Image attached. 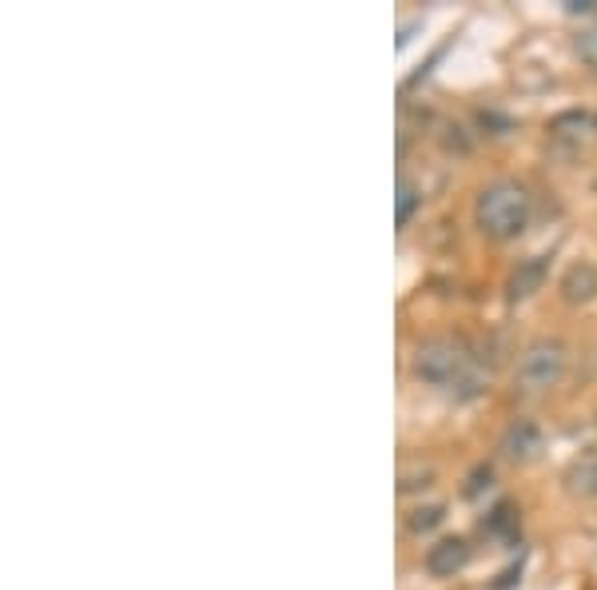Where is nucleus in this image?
Returning <instances> with one entry per match:
<instances>
[{"label": "nucleus", "mask_w": 597, "mask_h": 590, "mask_svg": "<svg viewBox=\"0 0 597 590\" xmlns=\"http://www.w3.org/2000/svg\"><path fill=\"white\" fill-rule=\"evenodd\" d=\"M530 216H534L530 191L521 188V184H514V180L490 184V188H486L482 196L475 200L478 228H482V236H490V239L521 236V232H526V224H530Z\"/></svg>", "instance_id": "f03ea898"}, {"label": "nucleus", "mask_w": 597, "mask_h": 590, "mask_svg": "<svg viewBox=\"0 0 597 590\" xmlns=\"http://www.w3.org/2000/svg\"><path fill=\"white\" fill-rule=\"evenodd\" d=\"M578 57L586 60V65H594V68H597V24L581 29V37H578Z\"/></svg>", "instance_id": "f8f14e48"}, {"label": "nucleus", "mask_w": 597, "mask_h": 590, "mask_svg": "<svg viewBox=\"0 0 597 590\" xmlns=\"http://www.w3.org/2000/svg\"><path fill=\"white\" fill-rule=\"evenodd\" d=\"M597 295V267L594 264H574L561 276V299L566 304H586Z\"/></svg>", "instance_id": "0eeeda50"}, {"label": "nucleus", "mask_w": 597, "mask_h": 590, "mask_svg": "<svg viewBox=\"0 0 597 590\" xmlns=\"http://www.w3.org/2000/svg\"><path fill=\"white\" fill-rule=\"evenodd\" d=\"M503 451L506 459H518V463H526V459H534L541 451V427L530 420H518L506 427L503 435Z\"/></svg>", "instance_id": "39448f33"}, {"label": "nucleus", "mask_w": 597, "mask_h": 590, "mask_svg": "<svg viewBox=\"0 0 597 590\" xmlns=\"http://www.w3.org/2000/svg\"><path fill=\"white\" fill-rule=\"evenodd\" d=\"M470 562V547H466V539H442V543H435L427 551V571L435 574V579H450V574H458Z\"/></svg>", "instance_id": "20e7f679"}, {"label": "nucleus", "mask_w": 597, "mask_h": 590, "mask_svg": "<svg viewBox=\"0 0 597 590\" xmlns=\"http://www.w3.org/2000/svg\"><path fill=\"white\" fill-rule=\"evenodd\" d=\"M514 527H518V514H514V507H498V511L490 514V523H486V531L490 534H498V539H510L514 534Z\"/></svg>", "instance_id": "9b49d317"}, {"label": "nucleus", "mask_w": 597, "mask_h": 590, "mask_svg": "<svg viewBox=\"0 0 597 590\" xmlns=\"http://www.w3.org/2000/svg\"><path fill=\"white\" fill-rule=\"evenodd\" d=\"M418 204H422V196H418V188L410 180H398V196H395V219L398 228H407L410 216L418 212Z\"/></svg>", "instance_id": "6e6552de"}, {"label": "nucleus", "mask_w": 597, "mask_h": 590, "mask_svg": "<svg viewBox=\"0 0 597 590\" xmlns=\"http://www.w3.org/2000/svg\"><path fill=\"white\" fill-rule=\"evenodd\" d=\"M566 9L569 12H594V4H589V0H566Z\"/></svg>", "instance_id": "ddd939ff"}, {"label": "nucleus", "mask_w": 597, "mask_h": 590, "mask_svg": "<svg viewBox=\"0 0 597 590\" xmlns=\"http://www.w3.org/2000/svg\"><path fill=\"white\" fill-rule=\"evenodd\" d=\"M569 479H574V491H581V495H597V459L578 463Z\"/></svg>", "instance_id": "9d476101"}, {"label": "nucleus", "mask_w": 597, "mask_h": 590, "mask_svg": "<svg viewBox=\"0 0 597 590\" xmlns=\"http://www.w3.org/2000/svg\"><path fill=\"white\" fill-rule=\"evenodd\" d=\"M415 375L430 387L450 391L458 400H475L490 383L478 367V360L470 355V347L462 340H450V335H435V340L418 343Z\"/></svg>", "instance_id": "f257e3e1"}, {"label": "nucleus", "mask_w": 597, "mask_h": 590, "mask_svg": "<svg viewBox=\"0 0 597 590\" xmlns=\"http://www.w3.org/2000/svg\"><path fill=\"white\" fill-rule=\"evenodd\" d=\"M541 279H546V259H541V256L521 259V264L514 267L510 284H506V295H510L514 304H518V299H530V295L541 287Z\"/></svg>", "instance_id": "423d86ee"}, {"label": "nucleus", "mask_w": 597, "mask_h": 590, "mask_svg": "<svg viewBox=\"0 0 597 590\" xmlns=\"http://www.w3.org/2000/svg\"><path fill=\"white\" fill-rule=\"evenodd\" d=\"M446 514H442V507H418L415 514H410V534H430L438 523H442Z\"/></svg>", "instance_id": "1a4fd4ad"}, {"label": "nucleus", "mask_w": 597, "mask_h": 590, "mask_svg": "<svg viewBox=\"0 0 597 590\" xmlns=\"http://www.w3.org/2000/svg\"><path fill=\"white\" fill-rule=\"evenodd\" d=\"M566 372V347L558 340H538L526 347V355L518 360V387L521 391H546L561 380Z\"/></svg>", "instance_id": "7ed1b4c3"}]
</instances>
